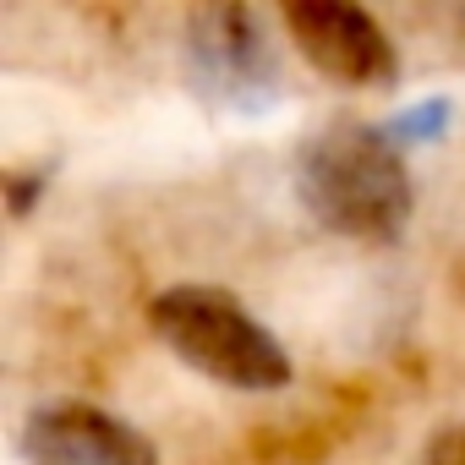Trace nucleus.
<instances>
[{
	"instance_id": "obj_1",
	"label": "nucleus",
	"mask_w": 465,
	"mask_h": 465,
	"mask_svg": "<svg viewBox=\"0 0 465 465\" xmlns=\"http://www.w3.org/2000/svg\"><path fill=\"white\" fill-rule=\"evenodd\" d=\"M302 203L340 236L394 242L411 219V170L383 126L334 121L302 148Z\"/></svg>"
},
{
	"instance_id": "obj_2",
	"label": "nucleus",
	"mask_w": 465,
	"mask_h": 465,
	"mask_svg": "<svg viewBox=\"0 0 465 465\" xmlns=\"http://www.w3.org/2000/svg\"><path fill=\"white\" fill-rule=\"evenodd\" d=\"M153 334L203 378L230 383V389H285L291 383V356L285 345L230 296L213 285H175L159 291L148 307Z\"/></svg>"
},
{
	"instance_id": "obj_3",
	"label": "nucleus",
	"mask_w": 465,
	"mask_h": 465,
	"mask_svg": "<svg viewBox=\"0 0 465 465\" xmlns=\"http://www.w3.org/2000/svg\"><path fill=\"white\" fill-rule=\"evenodd\" d=\"M291 28V45L334 83L345 88H378L394 83L400 55L389 45V34L378 28L372 12L345 6V0H291L280 12Z\"/></svg>"
},
{
	"instance_id": "obj_4",
	"label": "nucleus",
	"mask_w": 465,
	"mask_h": 465,
	"mask_svg": "<svg viewBox=\"0 0 465 465\" xmlns=\"http://www.w3.org/2000/svg\"><path fill=\"white\" fill-rule=\"evenodd\" d=\"M192 61L203 83L236 104H263L274 83V55L263 45V28L247 6H203L192 17Z\"/></svg>"
},
{
	"instance_id": "obj_5",
	"label": "nucleus",
	"mask_w": 465,
	"mask_h": 465,
	"mask_svg": "<svg viewBox=\"0 0 465 465\" xmlns=\"http://www.w3.org/2000/svg\"><path fill=\"white\" fill-rule=\"evenodd\" d=\"M34 465H159L153 443L94 405H55L39 411L23 432Z\"/></svg>"
},
{
	"instance_id": "obj_6",
	"label": "nucleus",
	"mask_w": 465,
	"mask_h": 465,
	"mask_svg": "<svg viewBox=\"0 0 465 465\" xmlns=\"http://www.w3.org/2000/svg\"><path fill=\"white\" fill-rule=\"evenodd\" d=\"M449 115H454V104H449V99H427V104H416V110L394 115L383 132L405 148V143H427V137H438V132L449 126Z\"/></svg>"
},
{
	"instance_id": "obj_7",
	"label": "nucleus",
	"mask_w": 465,
	"mask_h": 465,
	"mask_svg": "<svg viewBox=\"0 0 465 465\" xmlns=\"http://www.w3.org/2000/svg\"><path fill=\"white\" fill-rule=\"evenodd\" d=\"M0 181H6V203H12V219H28V208H34V197L45 192V170H6V175H0Z\"/></svg>"
},
{
	"instance_id": "obj_8",
	"label": "nucleus",
	"mask_w": 465,
	"mask_h": 465,
	"mask_svg": "<svg viewBox=\"0 0 465 465\" xmlns=\"http://www.w3.org/2000/svg\"><path fill=\"white\" fill-rule=\"evenodd\" d=\"M427 465H465V421L460 427H443L427 443Z\"/></svg>"
}]
</instances>
